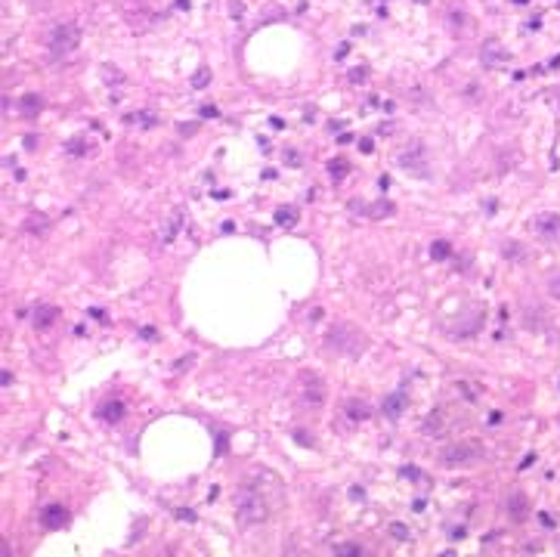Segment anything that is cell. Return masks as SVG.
<instances>
[{"mask_svg":"<svg viewBox=\"0 0 560 557\" xmlns=\"http://www.w3.org/2000/svg\"><path fill=\"white\" fill-rule=\"evenodd\" d=\"M325 347L334 353V356H347V359H356V356H362V350L368 347L365 341V334L356 328V325H350V322H334L328 334H325Z\"/></svg>","mask_w":560,"mask_h":557,"instance_id":"6da1fadb","label":"cell"},{"mask_svg":"<svg viewBox=\"0 0 560 557\" xmlns=\"http://www.w3.org/2000/svg\"><path fill=\"white\" fill-rule=\"evenodd\" d=\"M236 517L241 526H260L270 517V505L257 489H241L239 502H236Z\"/></svg>","mask_w":560,"mask_h":557,"instance_id":"7a4b0ae2","label":"cell"},{"mask_svg":"<svg viewBox=\"0 0 560 557\" xmlns=\"http://www.w3.org/2000/svg\"><path fill=\"white\" fill-rule=\"evenodd\" d=\"M78 43H80V28L75 22H59L46 38V50L53 59H62V56H72L78 50Z\"/></svg>","mask_w":560,"mask_h":557,"instance_id":"3957f363","label":"cell"},{"mask_svg":"<svg viewBox=\"0 0 560 557\" xmlns=\"http://www.w3.org/2000/svg\"><path fill=\"white\" fill-rule=\"evenodd\" d=\"M480 458H483V446L477 439H458V443L440 452V464H446V468H464V464H474Z\"/></svg>","mask_w":560,"mask_h":557,"instance_id":"277c9868","label":"cell"},{"mask_svg":"<svg viewBox=\"0 0 560 557\" xmlns=\"http://www.w3.org/2000/svg\"><path fill=\"white\" fill-rule=\"evenodd\" d=\"M396 164L402 170H409L412 177H430V164H427V149L421 143H409L396 155Z\"/></svg>","mask_w":560,"mask_h":557,"instance_id":"5b68a950","label":"cell"},{"mask_svg":"<svg viewBox=\"0 0 560 557\" xmlns=\"http://www.w3.org/2000/svg\"><path fill=\"white\" fill-rule=\"evenodd\" d=\"M297 399L303 405H322L325 402V381L313 371H303L297 378Z\"/></svg>","mask_w":560,"mask_h":557,"instance_id":"8992f818","label":"cell"},{"mask_svg":"<svg viewBox=\"0 0 560 557\" xmlns=\"http://www.w3.org/2000/svg\"><path fill=\"white\" fill-rule=\"evenodd\" d=\"M532 229H535V236H542L545 241H554V245H560V214H554V211L535 214Z\"/></svg>","mask_w":560,"mask_h":557,"instance_id":"52a82bcc","label":"cell"},{"mask_svg":"<svg viewBox=\"0 0 560 557\" xmlns=\"http://www.w3.org/2000/svg\"><path fill=\"white\" fill-rule=\"evenodd\" d=\"M350 211L359 214V217H368V220H384V217L393 214V201H387V199H378V201L353 199V201H350Z\"/></svg>","mask_w":560,"mask_h":557,"instance_id":"ba28073f","label":"cell"},{"mask_svg":"<svg viewBox=\"0 0 560 557\" xmlns=\"http://www.w3.org/2000/svg\"><path fill=\"white\" fill-rule=\"evenodd\" d=\"M341 415L347 418V421L359 424V421H368V418H371V405H368L362 397H350V399H344V405H341Z\"/></svg>","mask_w":560,"mask_h":557,"instance_id":"9c48e42d","label":"cell"},{"mask_svg":"<svg viewBox=\"0 0 560 557\" xmlns=\"http://www.w3.org/2000/svg\"><path fill=\"white\" fill-rule=\"evenodd\" d=\"M68 520H72V514H68V508H62V505H46L40 511V523L46 529H62Z\"/></svg>","mask_w":560,"mask_h":557,"instance_id":"30bf717a","label":"cell"},{"mask_svg":"<svg viewBox=\"0 0 560 557\" xmlns=\"http://www.w3.org/2000/svg\"><path fill=\"white\" fill-rule=\"evenodd\" d=\"M421 431H424L427 437H442V434L449 431V412H446V409H434V412L424 418Z\"/></svg>","mask_w":560,"mask_h":557,"instance_id":"8fae6325","label":"cell"},{"mask_svg":"<svg viewBox=\"0 0 560 557\" xmlns=\"http://www.w3.org/2000/svg\"><path fill=\"white\" fill-rule=\"evenodd\" d=\"M381 409H384V418H387V421H400L402 412L409 409V397H405V393H390Z\"/></svg>","mask_w":560,"mask_h":557,"instance_id":"7c38bea8","label":"cell"},{"mask_svg":"<svg viewBox=\"0 0 560 557\" xmlns=\"http://www.w3.org/2000/svg\"><path fill=\"white\" fill-rule=\"evenodd\" d=\"M43 109V96L40 93H25V96L19 99V112H22V118H38Z\"/></svg>","mask_w":560,"mask_h":557,"instance_id":"4fadbf2b","label":"cell"},{"mask_svg":"<svg viewBox=\"0 0 560 557\" xmlns=\"http://www.w3.org/2000/svg\"><path fill=\"white\" fill-rule=\"evenodd\" d=\"M508 514L514 517V520H526L529 517V498L523 495V492H514L508 498Z\"/></svg>","mask_w":560,"mask_h":557,"instance_id":"5bb4252c","label":"cell"},{"mask_svg":"<svg viewBox=\"0 0 560 557\" xmlns=\"http://www.w3.org/2000/svg\"><path fill=\"white\" fill-rule=\"evenodd\" d=\"M99 418H102V421H109V424H118L124 418V402L121 399H106L99 405Z\"/></svg>","mask_w":560,"mask_h":557,"instance_id":"9a60e30c","label":"cell"},{"mask_svg":"<svg viewBox=\"0 0 560 557\" xmlns=\"http://www.w3.org/2000/svg\"><path fill=\"white\" fill-rule=\"evenodd\" d=\"M508 59H511V53L501 50L498 43H486V46H483V62H486V65H505Z\"/></svg>","mask_w":560,"mask_h":557,"instance_id":"2e32d148","label":"cell"},{"mask_svg":"<svg viewBox=\"0 0 560 557\" xmlns=\"http://www.w3.org/2000/svg\"><path fill=\"white\" fill-rule=\"evenodd\" d=\"M56 319H59V310L56 307H43L40 304L38 310H34V325H38V328H50Z\"/></svg>","mask_w":560,"mask_h":557,"instance_id":"e0dca14e","label":"cell"},{"mask_svg":"<svg viewBox=\"0 0 560 557\" xmlns=\"http://www.w3.org/2000/svg\"><path fill=\"white\" fill-rule=\"evenodd\" d=\"M455 390H458L461 399H468V402H477V399H480V393H483V387L474 384V381H455Z\"/></svg>","mask_w":560,"mask_h":557,"instance_id":"ac0fdd59","label":"cell"},{"mask_svg":"<svg viewBox=\"0 0 560 557\" xmlns=\"http://www.w3.org/2000/svg\"><path fill=\"white\" fill-rule=\"evenodd\" d=\"M180 220H183V214H180V211H173V217L164 223V229H161V241H164V245L177 239V232H180Z\"/></svg>","mask_w":560,"mask_h":557,"instance_id":"d6986e66","label":"cell"},{"mask_svg":"<svg viewBox=\"0 0 560 557\" xmlns=\"http://www.w3.org/2000/svg\"><path fill=\"white\" fill-rule=\"evenodd\" d=\"M297 220V211L291 204H282V207H276V223L279 226H291Z\"/></svg>","mask_w":560,"mask_h":557,"instance_id":"ffe728a7","label":"cell"},{"mask_svg":"<svg viewBox=\"0 0 560 557\" xmlns=\"http://www.w3.org/2000/svg\"><path fill=\"white\" fill-rule=\"evenodd\" d=\"M430 257H437V260L452 257V245L449 241H434V245H430Z\"/></svg>","mask_w":560,"mask_h":557,"instance_id":"44dd1931","label":"cell"},{"mask_svg":"<svg viewBox=\"0 0 560 557\" xmlns=\"http://www.w3.org/2000/svg\"><path fill=\"white\" fill-rule=\"evenodd\" d=\"M124 121H127V124H133V121H143V127H155V124H158V118H155L152 112H136V115H127Z\"/></svg>","mask_w":560,"mask_h":557,"instance_id":"7402d4cb","label":"cell"},{"mask_svg":"<svg viewBox=\"0 0 560 557\" xmlns=\"http://www.w3.org/2000/svg\"><path fill=\"white\" fill-rule=\"evenodd\" d=\"M28 232H34V236H43L46 229H50V220H43V217H31L28 223H25Z\"/></svg>","mask_w":560,"mask_h":557,"instance_id":"603a6c76","label":"cell"},{"mask_svg":"<svg viewBox=\"0 0 560 557\" xmlns=\"http://www.w3.org/2000/svg\"><path fill=\"white\" fill-rule=\"evenodd\" d=\"M328 170H331V177H334V180H341V177H347L350 164H347L344 158H331V161H328Z\"/></svg>","mask_w":560,"mask_h":557,"instance_id":"cb8c5ba5","label":"cell"},{"mask_svg":"<svg viewBox=\"0 0 560 557\" xmlns=\"http://www.w3.org/2000/svg\"><path fill=\"white\" fill-rule=\"evenodd\" d=\"M207 84H211V72H207V68H201V72H198V75L192 78V87H198V90H201V87H207Z\"/></svg>","mask_w":560,"mask_h":557,"instance_id":"d4e9b609","label":"cell"},{"mask_svg":"<svg viewBox=\"0 0 560 557\" xmlns=\"http://www.w3.org/2000/svg\"><path fill=\"white\" fill-rule=\"evenodd\" d=\"M334 554H347V557H359V554H362V548H356V545H337V548H334Z\"/></svg>","mask_w":560,"mask_h":557,"instance_id":"484cf974","label":"cell"},{"mask_svg":"<svg viewBox=\"0 0 560 557\" xmlns=\"http://www.w3.org/2000/svg\"><path fill=\"white\" fill-rule=\"evenodd\" d=\"M177 517L183 520V523H195V520H198L195 511H189V508H177Z\"/></svg>","mask_w":560,"mask_h":557,"instance_id":"4316f807","label":"cell"},{"mask_svg":"<svg viewBox=\"0 0 560 557\" xmlns=\"http://www.w3.org/2000/svg\"><path fill=\"white\" fill-rule=\"evenodd\" d=\"M294 439H297V443H303L307 449H313V446H316V443H313V437H310L307 431H294Z\"/></svg>","mask_w":560,"mask_h":557,"instance_id":"83f0119b","label":"cell"},{"mask_svg":"<svg viewBox=\"0 0 560 557\" xmlns=\"http://www.w3.org/2000/svg\"><path fill=\"white\" fill-rule=\"evenodd\" d=\"M390 532H393V536L400 539V542H405V539H409V529H405L402 523H393V529H390Z\"/></svg>","mask_w":560,"mask_h":557,"instance_id":"f1b7e54d","label":"cell"},{"mask_svg":"<svg viewBox=\"0 0 560 557\" xmlns=\"http://www.w3.org/2000/svg\"><path fill=\"white\" fill-rule=\"evenodd\" d=\"M365 80V68H353L350 72V84H362Z\"/></svg>","mask_w":560,"mask_h":557,"instance_id":"f546056e","label":"cell"},{"mask_svg":"<svg viewBox=\"0 0 560 557\" xmlns=\"http://www.w3.org/2000/svg\"><path fill=\"white\" fill-rule=\"evenodd\" d=\"M68 152H75V155H84V139H75V143H68Z\"/></svg>","mask_w":560,"mask_h":557,"instance_id":"4dcf8cb0","label":"cell"},{"mask_svg":"<svg viewBox=\"0 0 560 557\" xmlns=\"http://www.w3.org/2000/svg\"><path fill=\"white\" fill-rule=\"evenodd\" d=\"M505 254H508V257H523L520 245H505Z\"/></svg>","mask_w":560,"mask_h":557,"instance_id":"1f68e13d","label":"cell"},{"mask_svg":"<svg viewBox=\"0 0 560 557\" xmlns=\"http://www.w3.org/2000/svg\"><path fill=\"white\" fill-rule=\"evenodd\" d=\"M551 297H560V273L551 278Z\"/></svg>","mask_w":560,"mask_h":557,"instance_id":"d6a6232c","label":"cell"},{"mask_svg":"<svg viewBox=\"0 0 560 557\" xmlns=\"http://www.w3.org/2000/svg\"><path fill=\"white\" fill-rule=\"evenodd\" d=\"M359 149H362V152H371L375 146H371V139H359Z\"/></svg>","mask_w":560,"mask_h":557,"instance_id":"836d02e7","label":"cell"},{"mask_svg":"<svg viewBox=\"0 0 560 557\" xmlns=\"http://www.w3.org/2000/svg\"><path fill=\"white\" fill-rule=\"evenodd\" d=\"M285 158H288V164H300V155H297V152H288Z\"/></svg>","mask_w":560,"mask_h":557,"instance_id":"e575fe53","label":"cell"},{"mask_svg":"<svg viewBox=\"0 0 560 557\" xmlns=\"http://www.w3.org/2000/svg\"><path fill=\"white\" fill-rule=\"evenodd\" d=\"M201 115H204V118H214V115H217V109H214V106H204V109H201Z\"/></svg>","mask_w":560,"mask_h":557,"instance_id":"d590c367","label":"cell"},{"mask_svg":"<svg viewBox=\"0 0 560 557\" xmlns=\"http://www.w3.org/2000/svg\"><path fill=\"white\" fill-rule=\"evenodd\" d=\"M489 424H501V412H492V415H489Z\"/></svg>","mask_w":560,"mask_h":557,"instance_id":"8d00e7d4","label":"cell"},{"mask_svg":"<svg viewBox=\"0 0 560 557\" xmlns=\"http://www.w3.org/2000/svg\"><path fill=\"white\" fill-rule=\"evenodd\" d=\"M418 3H430V0H418Z\"/></svg>","mask_w":560,"mask_h":557,"instance_id":"74e56055","label":"cell"}]
</instances>
